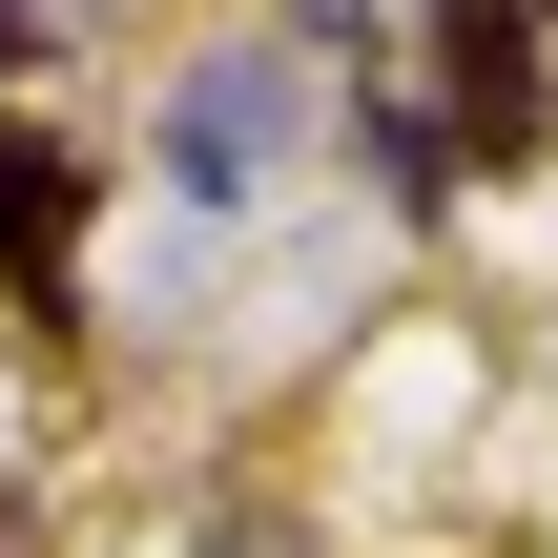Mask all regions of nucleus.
I'll return each instance as SVG.
<instances>
[{
    "label": "nucleus",
    "mask_w": 558,
    "mask_h": 558,
    "mask_svg": "<svg viewBox=\"0 0 558 558\" xmlns=\"http://www.w3.org/2000/svg\"><path fill=\"white\" fill-rule=\"evenodd\" d=\"M435 62H456V166L538 145V0H435Z\"/></svg>",
    "instance_id": "nucleus-1"
},
{
    "label": "nucleus",
    "mask_w": 558,
    "mask_h": 558,
    "mask_svg": "<svg viewBox=\"0 0 558 558\" xmlns=\"http://www.w3.org/2000/svg\"><path fill=\"white\" fill-rule=\"evenodd\" d=\"M62 248H83V166L0 104V269H21V290H62Z\"/></svg>",
    "instance_id": "nucleus-2"
}]
</instances>
